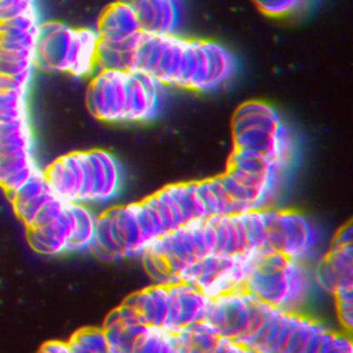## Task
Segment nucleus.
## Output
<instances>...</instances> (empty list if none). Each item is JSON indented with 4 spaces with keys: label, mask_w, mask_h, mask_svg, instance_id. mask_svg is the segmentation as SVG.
<instances>
[{
    "label": "nucleus",
    "mask_w": 353,
    "mask_h": 353,
    "mask_svg": "<svg viewBox=\"0 0 353 353\" xmlns=\"http://www.w3.org/2000/svg\"><path fill=\"white\" fill-rule=\"evenodd\" d=\"M37 170L39 165L36 164L32 150L0 156V186L4 189L6 194L10 196Z\"/></svg>",
    "instance_id": "20"
},
{
    "label": "nucleus",
    "mask_w": 353,
    "mask_h": 353,
    "mask_svg": "<svg viewBox=\"0 0 353 353\" xmlns=\"http://www.w3.org/2000/svg\"><path fill=\"white\" fill-rule=\"evenodd\" d=\"M154 17L153 34H174L178 23V0H150Z\"/></svg>",
    "instance_id": "28"
},
{
    "label": "nucleus",
    "mask_w": 353,
    "mask_h": 353,
    "mask_svg": "<svg viewBox=\"0 0 353 353\" xmlns=\"http://www.w3.org/2000/svg\"><path fill=\"white\" fill-rule=\"evenodd\" d=\"M211 61L205 40H185L175 85L190 90H208Z\"/></svg>",
    "instance_id": "15"
},
{
    "label": "nucleus",
    "mask_w": 353,
    "mask_h": 353,
    "mask_svg": "<svg viewBox=\"0 0 353 353\" xmlns=\"http://www.w3.org/2000/svg\"><path fill=\"white\" fill-rule=\"evenodd\" d=\"M183 46H185L183 39H179L175 34H165L154 70L150 76L159 84L175 83V79L178 76L179 66H181Z\"/></svg>",
    "instance_id": "22"
},
{
    "label": "nucleus",
    "mask_w": 353,
    "mask_h": 353,
    "mask_svg": "<svg viewBox=\"0 0 353 353\" xmlns=\"http://www.w3.org/2000/svg\"><path fill=\"white\" fill-rule=\"evenodd\" d=\"M146 247L135 203L108 208L95 218L94 237L88 250L99 258L116 261L141 254Z\"/></svg>",
    "instance_id": "3"
},
{
    "label": "nucleus",
    "mask_w": 353,
    "mask_h": 353,
    "mask_svg": "<svg viewBox=\"0 0 353 353\" xmlns=\"http://www.w3.org/2000/svg\"><path fill=\"white\" fill-rule=\"evenodd\" d=\"M159 83L143 73L128 72L125 88L127 121H143L150 119L159 102Z\"/></svg>",
    "instance_id": "13"
},
{
    "label": "nucleus",
    "mask_w": 353,
    "mask_h": 353,
    "mask_svg": "<svg viewBox=\"0 0 353 353\" xmlns=\"http://www.w3.org/2000/svg\"><path fill=\"white\" fill-rule=\"evenodd\" d=\"M95 32L101 39H121L141 32V28L131 7L117 0L102 11Z\"/></svg>",
    "instance_id": "19"
},
{
    "label": "nucleus",
    "mask_w": 353,
    "mask_h": 353,
    "mask_svg": "<svg viewBox=\"0 0 353 353\" xmlns=\"http://www.w3.org/2000/svg\"><path fill=\"white\" fill-rule=\"evenodd\" d=\"M28 84H29L28 81H23L15 77H8L0 73V91L10 90V88H28Z\"/></svg>",
    "instance_id": "37"
},
{
    "label": "nucleus",
    "mask_w": 353,
    "mask_h": 353,
    "mask_svg": "<svg viewBox=\"0 0 353 353\" xmlns=\"http://www.w3.org/2000/svg\"><path fill=\"white\" fill-rule=\"evenodd\" d=\"M203 353H252V352L243 345H239L230 339L219 336L218 341Z\"/></svg>",
    "instance_id": "35"
},
{
    "label": "nucleus",
    "mask_w": 353,
    "mask_h": 353,
    "mask_svg": "<svg viewBox=\"0 0 353 353\" xmlns=\"http://www.w3.org/2000/svg\"><path fill=\"white\" fill-rule=\"evenodd\" d=\"M254 259L245 254H208L190 265L181 281L193 284L210 298L241 291Z\"/></svg>",
    "instance_id": "6"
},
{
    "label": "nucleus",
    "mask_w": 353,
    "mask_h": 353,
    "mask_svg": "<svg viewBox=\"0 0 353 353\" xmlns=\"http://www.w3.org/2000/svg\"><path fill=\"white\" fill-rule=\"evenodd\" d=\"M76 33L77 44L74 51V59L68 73L76 77H81L88 74L94 66L98 34L91 29H76Z\"/></svg>",
    "instance_id": "25"
},
{
    "label": "nucleus",
    "mask_w": 353,
    "mask_h": 353,
    "mask_svg": "<svg viewBox=\"0 0 353 353\" xmlns=\"http://www.w3.org/2000/svg\"><path fill=\"white\" fill-rule=\"evenodd\" d=\"M168 309L164 330L175 332L193 324L204 321L211 298L186 281L167 285Z\"/></svg>",
    "instance_id": "9"
},
{
    "label": "nucleus",
    "mask_w": 353,
    "mask_h": 353,
    "mask_svg": "<svg viewBox=\"0 0 353 353\" xmlns=\"http://www.w3.org/2000/svg\"><path fill=\"white\" fill-rule=\"evenodd\" d=\"M73 229L72 203H68L61 214L52 221L26 228L29 245L43 255H58L69 251V240Z\"/></svg>",
    "instance_id": "11"
},
{
    "label": "nucleus",
    "mask_w": 353,
    "mask_h": 353,
    "mask_svg": "<svg viewBox=\"0 0 353 353\" xmlns=\"http://www.w3.org/2000/svg\"><path fill=\"white\" fill-rule=\"evenodd\" d=\"M319 244L320 232L305 215L294 210L266 208V254L276 252L303 262Z\"/></svg>",
    "instance_id": "5"
},
{
    "label": "nucleus",
    "mask_w": 353,
    "mask_h": 353,
    "mask_svg": "<svg viewBox=\"0 0 353 353\" xmlns=\"http://www.w3.org/2000/svg\"><path fill=\"white\" fill-rule=\"evenodd\" d=\"M142 37V32L121 39H101L95 46L94 66L101 70L132 72L135 61V50Z\"/></svg>",
    "instance_id": "16"
},
{
    "label": "nucleus",
    "mask_w": 353,
    "mask_h": 353,
    "mask_svg": "<svg viewBox=\"0 0 353 353\" xmlns=\"http://www.w3.org/2000/svg\"><path fill=\"white\" fill-rule=\"evenodd\" d=\"M77 44L76 29L62 22H43L34 51V66L44 70L69 72Z\"/></svg>",
    "instance_id": "8"
},
{
    "label": "nucleus",
    "mask_w": 353,
    "mask_h": 353,
    "mask_svg": "<svg viewBox=\"0 0 353 353\" xmlns=\"http://www.w3.org/2000/svg\"><path fill=\"white\" fill-rule=\"evenodd\" d=\"M233 149L258 154L285 168L290 156V132L276 110L265 102L248 101L232 117Z\"/></svg>",
    "instance_id": "2"
},
{
    "label": "nucleus",
    "mask_w": 353,
    "mask_h": 353,
    "mask_svg": "<svg viewBox=\"0 0 353 353\" xmlns=\"http://www.w3.org/2000/svg\"><path fill=\"white\" fill-rule=\"evenodd\" d=\"M268 309L269 305L241 290L211 298L204 321L218 336L247 346Z\"/></svg>",
    "instance_id": "4"
},
{
    "label": "nucleus",
    "mask_w": 353,
    "mask_h": 353,
    "mask_svg": "<svg viewBox=\"0 0 353 353\" xmlns=\"http://www.w3.org/2000/svg\"><path fill=\"white\" fill-rule=\"evenodd\" d=\"M51 192L66 203H81L85 183V152H72L55 159L43 170Z\"/></svg>",
    "instance_id": "10"
},
{
    "label": "nucleus",
    "mask_w": 353,
    "mask_h": 353,
    "mask_svg": "<svg viewBox=\"0 0 353 353\" xmlns=\"http://www.w3.org/2000/svg\"><path fill=\"white\" fill-rule=\"evenodd\" d=\"M165 189L176 203L185 223L205 218L204 208L197 193V182L172 183L165 186Z\"/></svg>",
    "instance_id": "23"
},
{
    "label": "nucleus",
    "mask_w": 353,
    "mask_h": 353,
    "mask_svg": "<svg viewBox=\"0 0 353 353\" xmlns=\"http://www.w3.org/2000/svg\"><path fill=\"white\" fill-rule=\"evenodd\" d=\"M127 73L101 70L88 84L85 103L88 112L102 121H124Z\"/></svg>",
    "instance_id": "7"
},
{
    "label": "nucleus",
    "mask_w": 353,
    "mask_h": 353,
    "mask_svg": "<svg viewBox=\"0 0 353 353\" xmlns=\"http://www.w3.org/2000/svg\"><path fill=\"white\" fill-rule=\"evenodd\" d=\"M309 276L303 262L269 252L254 259L244 290L272 307L298 313L309 294Z\"/></svg>",
    "instance_id": "1"
},
{
    "label": "nucleus",
    "mask_w": 353,
    "mask_h": 353,
    "mask_svg": "<svg viewBox=\"0 0 353 353\" xmlns=\"http://www.w3.org/2000/svg\"><path fill=\"white\" fill-rule=\"evenodd\" d=\"M37 353H69L66 342L62 341H48L46 342Z\"/></svg>",
    "instance_id": "36"
},
{
    "label": "nucleus",
    "mask_w": 353,
    "mask_h": 353,
    "mask_svg": "<svg viewBox=\"0 0 353 353\" xmlns=\"http://www.w3.org/2000/svg\"><path fill=\"white\" fill-rule=\"evenodd\" d=\"M32 148H33V135H32L30 125L17 130L4 137H0V156L32 150Z\"/></svg>",
    "instance_id": "29"
},
{
    "label": "nucleus",
    "mask_w": 353,
    "mask_h": 353,
    "mask_svg": "<svg viewBox=\"0 0 353 353\" xmlns=\"http://www.w3.org/2000/svg\"><path fill=\"white\" fill-rule=\"evenodd\" d=\"M91 172L90 201H106L112 199L120 186V167L116 159L106 150H88Z\"/></svg>",
    "instance_id": "17"
},
{
    "label": "nucleus",
    "mask_w": 353,
    "mask_h": 353,
    "mask_svg": "<svg viewBox=\"0 0 353 353\" xmlns=\"http://www.w3.org/2000/svg\"><path fill=\"white\" fill-rule=\"evenodd\" d=\"M165 335V330L146 325L134 343L131 353H163Z\"/></svg>",
    "instance_id": "30"
},
{
    "label": "nucleus",
    "mask_w": 353,
    "mask_h": 353,
    "mask_svg": "<svg viewBox=\"0 0 353 353\" xmlns=\"http://www.w3.org/2000/svg\"><path fill=\"white\" fill-rule=\"evenodd\" d=\"M145 328L143 321L125 303L113 309L102 325V331L114 353H131L134 343Z\"/></svg>",
    "instance_id": "14"
},
{
    "label": "nucleus",
    "mask_w": 353,
    "mask_h": 353,
    "mask_svg": "<svg viewBox=\"0 0 353 353\" xmlns=\"http://www.w3.org/2000/svg\"><path fill=\"white\" fill-rule=\"evenodd\" d=\"M123 303L128 305L145 325L164 330L168 309L167 285L154 284L137 291L127 296Z\"/></svg>",
    "instance_id": "18"
},
{
    "label": "nucleus",
    "mask_w": 353,
    "mask_h": 353,
    "mask_svg": "<svg viewBox=\"0 0 353 353\" xmlns=\"http://www.w3.org/2000/svg\"><path fill=\"white\" fill-rule=\"evenodd\" d=\"M69 353H114L102 328L85 327L77 330L66 342Z\"/></svg>",
    "instance_id": "26"
},
{
    "label": "nucleus",
    "mask_w": 353,
    "mask_h": 353,
    "mask_svg": "<svg viewBox=\"0 0 353 353\" xmlns=\"http://www.w3.org/2000/svg\"><path fill=\"white\" fill-rule=\"evenodd\" d=\"M319 353H353L352 341L345 334H336L328 330Z\"/></svg>",
    "instance_id": "33"
},
{
    "label": "nucleus",
    "mask_w": 353,
    "mask_h": 353,
    "mask_svg": "<svg viewBox=\"0 0 353 353\" xmlns=\"http://www.w3.org/2000/svg\"><path fill=\"white\" fill-rule=\"evenodd\" d=\"M73 229L69 240V251L87 250L91 245L95 228V216L81 203H72Z\"/></svg>",
    "instance_id": "24"
},
{
    "label": "nucleus",
    "mask_w": 353,
    "mask_h": 353,
    "mask_svg": "<svg viewBox=\"0 0 353 353\" xmlns=\"http://www.w3.org/2000/svg\"><path fill=\"white\" fill-rule=\"evenodd\" d=\"M328 330L319 321L298 313L284 353H319Z\"/></svg>",
    "instance_id": "21"
},
{
    "label": "nucleus",
    "mask_w": 353,
    "mask_h": 353,
    "mask_svg": "<svg viewBox=\"0 0 353 353\" xmlns=\"http://www.w3.org/2000/svg\"><path fill=\"white\" fill-rule=\"evenodd\" d=\"M316 283L334 292L342 287H353V243L334 244L314 270Z\"/></svg>",
    "instance_id": "12"
},
{
    "label": "nucleus",
    "mask_w": 353,
    "mask_h": 353,
    "mask_svg": "<svg viewBox=\"0 0 353 353\" xmlns=\"http://www.w3.org/2000/svg\"><path fill=\"white\" fill-rule=\"evenodd\" d=\"M335 298L336 313L343 324V327L349 331L353 324V287H342L332 292Z\"/></svg>",
    "instance_id": "31"
},
{
    "label": "nucleus",
    "mask_w": 353,
    "mask_h": 353,
    "mask_svg": "<svg viewBox=\"0 0 353 353\" xmlns=\"http://www.w3.org/2000/svg\"><path fill=\"white\" fill-rule=\"evenodd\" d=\"M163 353H189V341L186 336V331H167Z\"/></svg>",
    "instance_id": "34"
},
{
    "label": "nucleus",
    "mask_w": 353,
    "mask_h": 353,
    "mask_svg": "<svg viewBox=\"0 0 353 353\" xmlns=\"http://www.w3.org/2000/svg\"><path fill=\"white\" fill-rule=\"evenodd\" d=\"M207 50L211 61V73L208 81V90L218 87L225 80H228L233 72L234 61L232 54L218 43L207 41Z\"/></svg>",
    "instance_id": "27"
},
{
    "label": "nucleus",
    "mask_w": 353,
    "mask_h": 353,
    "mask_svg": "<svg viewBox=\"0 0 353 353\" xmlns=\"http://www.w3.org/2000/svg\"><path fill=\"white\" fill-rule=\"evenodd\" d=\"M255 7L269 17H283L296 11L305 0H252Z\"/></svg>",
    "instance_id": "32"
}]
</instances>
